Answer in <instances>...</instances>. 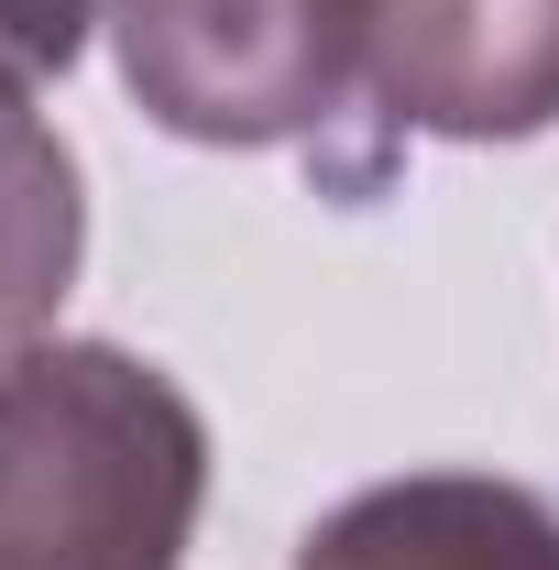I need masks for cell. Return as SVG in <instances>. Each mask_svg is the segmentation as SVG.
<instances>
[{
    "mask_svg": "<svg viewBox=\"0 0 559 570\" xmlns=\"http://www.w3.org/2000/svg\"><path fill=\"white\" fill-rule=\"evenodd\" d=\"M110 56L154 132L264 154L351 110L362 0H110Z\"/></svg>",
    "mask_w": 559,
    "mask_h": 570,
    "instance_id": "obj_2",
    "label": "cell"
},
{
    "mask_svg": "<svg viewBox=\"0 0 559 570\" xmlns=\"http://www.w3.org/2000/svg\"><path fill=\"white\" fill-rule=\"evenodd\" d=\"M209 417L121 341L0 362V570H187Z\"/></svg>",
    "mask_w": 559,
    "mask_h": 570,
    "instance_id": "obj_1",
    "label": "cell"
},
{
    "mask_svg": "<svg viewBox=\"0 0 559 570\" xmlns=\"http://www.w3.org/2000/svg\"><path fill=\"white\" fill-rule=\"evenodd\" d=\"M88 22H110V0H0V77L45 88L88 56Z\"/></svg>",
    "mask_w": 559,
    "mask_h": 570,
    "instance_id": "obj_6",
    "label": "cell"
},
{
    "mask_svg": "<svg viewBox=\"0 0 559 570\" xmlns=\"http://www.w3.org/2000/svg\"><path fill=\"white\" fill-rule=\"evenodd\" d=\"M362 88L439 142L559 121V0H362Z\"/></svg>",
    "mask_w": 559,
    "mask_h": 570,
    "instance_id": "obj_3",
    "label": "cell"
},
{
    "mask_svg": "<svg viewBox=\"0 0 559 570\" xmlns=\"http://www.w3.org/2000/svg\"><path fill=\"white\" fill-rule=\"evenodd\" d=\"M296 570H559V504L504 472H395L330 504Z\"/></svg>",
    "mask_w": 559,
    "mask_h": 570,
    "instance_id": "obj_4",
    "label": "cell"
},
{
    "mask_svg": "<svg viewBox=\"0 0 559 570\" xmlns=\"http://www.w3.org/2000/svg\"><path fill=\"white\" fill-rule=\"evenodd\" d=\"M88 253V187H77L67 132L33 110V88L0 77V362L56 330Z\"/></svg>",
    "mask_w": 559,
    "mask_h": 570,
    "instance_id": "obj_5",
    "label": "cell"
}]
</instances>
